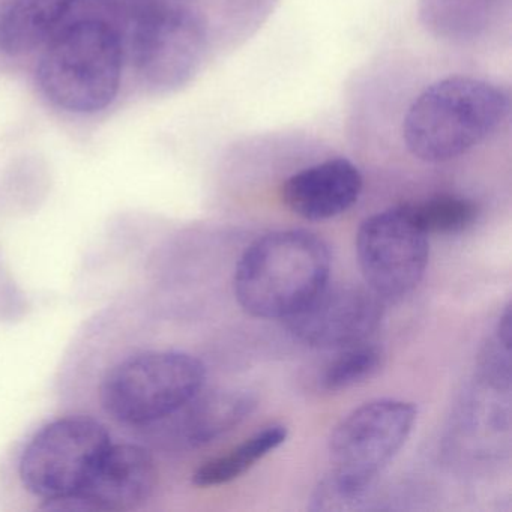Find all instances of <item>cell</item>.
I'll use <instances>...</instances> for the list:
<instances>
[{"mask_svg": "<svg viewBox=\"0 0 512 512\" xmlns=\"http://www.w3.org/2000/svg\"><path fill=\"white\" fill-rule=\"evenodd\" d=\"M124 52L118 32L101 20H79L55 35L40 59L43 94L65 112L91 115L118 97Z\"/></svg>", "mask_w": 512, "mask_h": 512, "instance_id": "obj_4", "label": "cell"}, {"mask_svg": "<svg viewBox=\"0 0 512 512\" xmlns=\"http://www.w3.org/2000/svg\"><path fill=\"white\" fill-rule=\"evenodd\" d=\"M73 0H10L0 11V52L28 55L46 43L70 13Z\"/></svg>", "mask_w": 512, "mask_h": 512, "instance_id": "obj_13", "label": "cell"}, {"mask_svg": "<svg viewBox=\"0 0 512 512\" xmlns=\"http://www.w3.org/2000/svg\"><path fill=\"white\" fill-rule=\"evenodd\" d=\"M110 443L109 431L94 419H56L44 425L23 451L22 484L46 503L76 496Z\"/></svg>", "mask_w": 512, "mask_h": 512, "instance_id": "obj_6", "label": "cell"}, {"mask_svg": "<svg viewBox=\"0 0 512 512\" xmlns=\"http://www.w3.org/2000/svg\"><path fill=\"white\" fill-rule=\"evenodd\" d=\"M418 410L403 400H374L350 412L329 439L331 475L314 496V509L355 508L374 479L412 433Z\"/></svg>", "mask_w": 512, "mask_h": 512, "instance_id": "obj_3", "label": "cell"}, {"mask_svg": "<svg viewBox=\"0 0 512 512\" xmlns=\"http://www.w3.org/2000/svg\"><path fill=\"white\" fill-rule=\"evenodd\" d=\"M256 406V398L248 391H200L172 415L154 425H163L167 442L197 448L238 427L250 418Z\"/></svg>", "mask_w": 512, "mask_h": 512, "instance_id": "obj_12", "label": "cell"}, {"mask_svg": "<svg viewBox=\"0 0 512 512\" xmlns=\"http://www.w3.org/2000/svg\"><path fill=\"white\" fill-rule=\"evenodd\" d=\"M415 223L430 235H455L472 227L479 208L473 200L455 194H439L422 202L407 203Z\"/></svg>", "mask_w": 512, "mask_h": 512, "instance_id": "obj_16", "label": "cell"}, {"mask_svg": "<svg viewBox=\"0 0 512 512\" xmlns=\"http://www.w3.org/2000/svg\"><path fill=\"white\" fill-rule=\"evenodd\" d=\"M359 268L368 289L383 302L406 298L428 265V235L406 205L367 218L356 235Z\"/></svg>", "mask_w": 512, "mask_h": 512, "instance_id": "obj_8", "label": "cell"}, {"mask_svg": "<svg viewBox=\"0 0 512 512\" xmlns=\"http://www.w3.org/2000/svg\"><path fill=\"white\" fill-rule=\"evenodd\" d=\"M505 91L472 77H448L425 89L407 110L403 140L425 163L455 160L484 143L509 115Z\"/></svg>", "mask_w": 512, "mask_h": 512, "instance_id": "obj_1", "label": "cell"}, {"mask_svg": "<svg viewBox=\"0 0 512 512\" xmlns=\"http://www.w3.org/2000/svg\"><path fill=\"white\" fill-rule=\"evenodd\" d=\"M337 352L319 376V386L326 392L346 391L373 379L385 361L383 350L368 341Z\"/></svg>", "mask_w": 512, "mask_h": 512, "instance_id": "obj_15", "label": "cell"}, {"mask_svg": "<svg viewBox=\"0 0 512 512\" xmlns=\"http://www.w3.org/2000/svg\"><path fill=\"white\" fill-rule=\"evenodd\" d=\"M205 44L199 17L175 2L146 0L134 19V64L145 82L160 91L179 88L194 76Z\"/></svg>", "mask_w": 512, "mask_h": 512, "instance_id": "obj_7", "label": "cell"}, {"mask_svg": "<svg viewBox=\"0 0 512 512\" xmlns=\"http://www.w3.org/2000/svg\"><path fill=\"white\" fill-rule=\"evenodd\" d=\"M328 245L304 230H283L257 239L236 266L239 305L259 319H287L329 283Z\"/></svg>", "mask_w": 512, "mask_h": 512, "instance_id": "obj_2", "label": "cell"}, {"mask_svg": "<svg viewBox=\"0 0 512 512\" xmlns=\"http://www.w3.org/2000/svg\"><path fill=\"white\" fill-rule=\"evenodd\" d=\"M205 377V365L196 356L151 350L130 356L107 371L101 383V401L121 424L148 427L199 394Z\"/></svg>", "mask_w": 512, "mask_h": 512, "instance_id": "obj_5", "label": "cell"}, {"mask_svg": "<svg viewBox=\"0 0 512 512\" xmlns=\"http://www.w3.org/2000/svg\"><path fill=\"white\" fill-rule=\"evenodd\" d=\"M158 485L151 451L136 443H110L76 496L46 503L50 511L125 512L142 506Z\"/></svg>", "mask_w": 512, "mask_h": 512, "instance_id": "obj_10", "label": "cell"}, {"mask_svg": "<svg viewBox=\"0 0 512 512\" xmlns=\"http://www.w3.org/2000/svg\"><path fill=\"white\" fill-rule=\"evenodd\" d=\"M286 439L287 428L284 425H268L230 449L227 454L211 458L197 467L193 484L200 488L229 484L248 472L257 461L283 445Z\"/></svg>", "mask_w": 512, "mask_h": 512, "instance_id": "obj_14", "label": "cell"}, {"mask_svg": "<svg viewBox=\"0 0 512 512\" xmlns=\"http://www.w3.org/2000/svg\"><path fill=\"white\" fill-rule=\"evenodd\" d=\"M361 172L346 158H332L290 176L281 187L284 205L310 221L331 220L361 197Z\"/></svg>", "mask_w": 512, "mask_h": 512, "instance_id": "obj_11", "label": "cell"}, {"mask_svg": "<svg viewBox=\"0 0 512 512\" xmlns=\"http://www.w3.org/2000/svg\"><path fill=\"white\" fill-rule=\"evenodd\" d=\"M383 304L368 287L328 283L284 320L299 343L340 350L368 341L382 322Z\"/></svg>", "mask_w": 512, "mask_h": 512, "instance_id": "obj_9", "label": "cell"}]
</instances>
